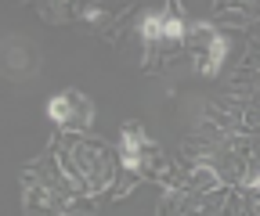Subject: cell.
Wrapping results in <instances>:
<instances>
[{
	"label": "cell",
	"instance_id": "cell-5",
	"mask_svg": "<svg viewBox=\"0 0 260 216\" xmlns=\"http://www.w3.org/2000/svg\"><path fill=\"white\" fill-rule=\"evenodd\" d=\"M141 36H145L148 44L162 40V15H148V18L141 22Z\"/></svg>",
	"mask_w": 260,
	"mask_h": 216
},
{
	"label": "cell",
	"instance_id": "cell-4",
	"mask_svg": "<svg viewBox=\"0 0 260 216\" xmlns=\"http://www.w3.org/2000/svg\"><path fill=\"white\" fill-rule=\"evenodd\" d=\"M162 40H170V44L184 40V22H181L177 11H167V15H162Z\"/></svg>",
	"mask_w": 260,
	"mask_h": 216
},
{
	"label": "cell",
	"instance_id": "cell-2",
	"mask_svg": "<svg viewBox=\"0 0 260 216\" xmlns=\"http://www.w3.org/2000/svg\"><path fill=\"white\" fill-rule=\"evenodd\" d=\"M191 47H195V61H199V72L203 76H217L220 61H224V36L213 33L210 25H195L191 29Z\"/></svg>",
	"mask_w": 260,
	"mask_h": 216
},
{
	"label": "cell",
	"instance_id": "cell-3",
	"mask_svg": "<svg viewBox=\"0 0 260 216\" xmlns=\"http://www.w3.org/2000/svg\"><path fill=\"white\" fill-rule=\"evenodd\" d=\"M148 155H152V148H148L145 134H141L138 126H126V130H123V162H126L130 169L145 173V169H148V166H145Z\"/></svg>",
	"mask_w": 260,
	"mask_h": 216
},
{
	"label": "cell",
	"instance_id": "cell-6",
	"mask_svg": "<svg viewBox=\"0 0 260 216\" xmlns=\"http://www.w3.org/2000/svg\"><path fill=\"white\" fill-rule=\"evenodd\" d=\"M249 188H256V191H260V177H253V180H249Z\"/></svg>",
	"mask_w": 260,
	"mask_h": 216
},
{
	"label": "cell",
	"instance_id": "cell-1",
	"mask_svg": "<svg viewBox=\"0 0 260 216\" xmlns=\"http://www.w3.org/2000/svg\"><path fill=\"white\" fill-rule=\"evenodd\" d=\"M47 115L61 126H73V130H87L94 122V105L80 94V90H61L58 98H51Z\"/></svg>",
	"mask_w": 260,
	"mask_h": 216
}]
</instances>
